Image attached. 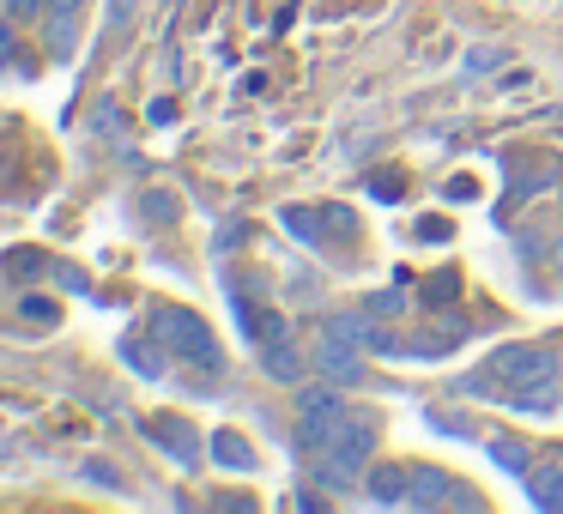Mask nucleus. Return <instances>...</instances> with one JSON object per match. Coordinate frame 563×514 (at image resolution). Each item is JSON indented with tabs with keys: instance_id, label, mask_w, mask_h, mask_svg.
Listing matches in <instances>:
<instances>
[{
	"instance_id": "nucleus-22",
	"label": "nucleus",
	"mask_w": 563,
	"mask_h": 514,
	"mask_svg": "<svg viewBox=\"0 0 563 514\" xmlns=\"http://www.w3.org/2000/svg\"><path fill=\"white\" fill-rule=\"evenodd\" d=\"M7 13H13V19H37L43 0H7Z\"/></svg>"
},
{
	"instance_id": "nucleus-9",
	"label": "nucleus",
	"mask_w": 563,
	"mask_h": 514,
	"mask_svg": "<svg viewBox=\"0 0 563 514\" xmlns=\"http://www.w3.org/2000/svg\"><path fill=\"white\" fill-rule=\"evenodd\" d=\"M79 7H86V0H49V55H62V62H67V49H74Z\"/></svg>"
},
{
	"instance_id": "nucleus-13",
	"label": "nucleus",
	"mask_w": 563,
	"mask_h": 514,
	"mask_svg": "<svg viewBox=\"0 0 563 514\" xmlns=\"http://www.w3.org/2000/svg\"><path fill=\"white\" fill-rule=\"evenodd\" d=\"M328 333H333V339H345V345H357V351H369V339H376V327H369L364 315H333Z\"/></svg>"
},
{
	"instance_id": "nucleus-17",
	"label": "nucleus",
	"mask_w": 563,
	"mask_h": 514,
	"mask_svg": "<svg viewBox=\"0 0 563 514\" xmlns=\"http://www.w3.org/2000/svg\"><path fill=\"white\" fill-rule=\"evenodd\" d=\"M285 224H291L303 243H321V224H328V212H303V206H291L285 212Z\"/></svg>"
},
{
	"instance_id": "nucleus-10",
	"label": "nucleus",
	"mask_w": 563,
	"mask_h": 514,
	"mask_svg": "<svg viewBox=\"0 0 563 514\" xmlns=\"http://www.w3.org/2000/svg\"><path fill=\"white\" fill-rule=\"evenodd\" d=\"M212 460L231 466V472H255V448L236 429H212Z\"/></svg>"
},
{
	"instance_id": "nucleus-2",
	"label": "nucleus",
	"mask_w": 563,
	"mask_h": 514,
	"mask_svg": "<svg viewBox=\"0 0 563 514\" xmlns=\"http://www.w3.org/2000/svg\"><path fill=\"white\" fill-rule=\"evenodd\" d=\"M152 333H158L164 351L183 357L188 369H200V376H219L224 369L219 339H212V327L195 315V309H158V315H152Z\"/></svg>"
},
{
	"instance_id": "nucleus-3",
	"label": "nucleus",
	"mask_w": 563,
	"mask_h": 514,
	"mask_svg": "<svg viewBox=\"0 0 563 514\" xmlns=\"http://www.w3.org/2000/svg\"><path fill=\"white\" fill-rule=\"evenodd\" d=\"M345 424H352V412H345L340 393H328V388H303V393H297V442H303L309 454L333 448V436H340Z\"/></svg>"
},
{
	"instance_id": "nucleus-14",
	"label": "nucleus",
	"mask_w": 563,
	"mask_h": 514,
	"mask_svg": "<svg viewBox=\"0 0 563 514\" xmlns=\"http://www.w3.org/2000/svg\"><path fill=\"white\" fill-rule=\"evenodd\" d=\"M236 309H243V327L255 333V345H273V339H285V321H279V315H267V309L255 315V309H249L243 297H236Z\"/></svg>"
},
{
	"instance_id": "nucleus-24",
	"label": "nucleus",
	"mask_w": 563,
	"mask_h": 514,
	"mask_svg": "<svg viewBox=\"0 0 563 514\" xmlns=\"http://www.w3.org/2000/svg\"><path fill=\"white\" fill-rule=\"evenodd\" d=\"M418 236H424V243H442V236H449V224H442V219H424V224H418Z\"/></svg>"
},
{
	"instance_id": "nucleus-18",
	"label": "nucleus",
	"mask_w": 563,
	"mask_h": 514,
	"mask_svg": "<svg viewBox=\"0 0 563 514\" xmlns=\"http://www.w3.org/2000/svg\"><path fill=\"white\" fill-rule=\"evenodd\" d=\"M0 267H7V279H37V272H43V255H31V248H19V255H7Z\"/></svg>"
},
{
	"instance_id": "nucleus-15",
	"label": "nucleus",
	"mask_w": 563,
	"mask_h": 514,
	"mask_svg": "<svg viewBox=\"0 0 563 514\" xmlns=\"http://www.w3.org/2000/svg\"><path fill=\"white\" fill-rule=\"evenodd\" d=\"M490 460H497L503 466V472H509V478H527V472H533V460H527V454H521V442H490Z\"/></svg>"
},
{
	"instance_id": "nucleus-6",
	"label": "nucleus",
	"mask_w": 563,
	"mask_h": 514,
	"mask_svg": "<svg viewBox=\"0 0 563 514\" xmlns=\"http://www.w3.org/2000/svg\"><path fill=\"white\" fill-rule=\"evenodd\" d=\"M442 502H454V478L437 472V466H418L412 472V509H442Z\"/></svg>"
},
{
	"instance_id": "nucleus-16",
	"label": "nucleus",
	"mask_w": 563,
	"mask_h": 514,
	"mask_svg": "<svg viewBox=\"0 0 563 514\" xmlns=\"http://www.w3.org/2000/svg\"><path fill=\"white\" fill-rule=\"evenodd\" d=\"M364 188H369L376 200H400V194H406V170H394V164H388V170H376Z\"/></svg>"
},
{
	"instance_id": "nucleus-20",
	"label": "nucleus",
	"mask_w": 563,
	"mask_h": 514,
	"mask_svg": "<svg viewBox=\"0 0 563 514\" xmlns=\"http://www.w3.org/2000/svg\"><path fill=\"white\" fill-rule=\"evenodd\" d=\"M454 297H461V279H454V272H437L430 291H424V303H454Z\"/></svg>"
},
{
	"instance_id": "nucleus-1",
	"label": "nucleus",
	"mask_w": 563,
	"mask_h": 514,
	"mask_svg": "<svg viewBox=\"0 0 563 514\" xmlns=\"http://www.w3.org/2000/svg\"><path fill=\"white\" fill-rule=\"evenodd\" d=\"M558 351L551 345H497L490 351V376L503 381V400L515 412H551V388H558Z\"/></svg>"
},
{
	"instance_id": "nucleus-8",
	"label": "nucleus",
	"mask_w": 563,
	"mask_h": 514,
	"mask_svg": "<svg viewBox=\"0 0 563 514\" xmlns=\"http://www.w3.org/2000/svg\"><path fill=\"white\" fill-rule=\"evenodd\" d=\"M369 448H376V436H369V424H345L340 436H333V448H321V454H333L340 466H352V472H357V466L369 460Z\"/></svg>"
},
{
	"instance_id": "nucleus-12",
	"label": "nucleus",
	"mask_w": 563,
	"mask_h": 514,
	"mask_svg": "<svg viewBox=\"0 0 563 514\" xmlns=\"http://www.w3.org/2000/svg\"><path fill=\"white\" fill-rule=\"evenodd\" d=\"M369 496L376 502H412V472H400V466H376V472H369Z\"/></svg>"
},
{
	"instance_id": "nucleus-7",
	"label": "nucleus",
	"mask_w": 563,
	"mask_h": 514,
	"mask_svg": "<svg viewBox=\"0 0 563 514\" xmlns=\"http://www.w3.org/2000/svg\"><path fill=\"white\" fill-rule=\"evenodd\" d=\"M527 496L539 502V509H558L563 514V460H545L527 472Z\"/></svg>"
},
{
	"instance_id": "nucleus-19",
	"label": "nucleus",
	"mask_w": 563,
	"mask_h": 514,
	"mask_svg": "<svg viewBox=\"0 0 563 514\" xmlns=\"http://www.w3.org/2000/svg\"><path fill=\"white\" fill-rule=\"evenodd\" d=\"M400 309H406V291H376V297H369V303H364V315L388 321V315H400Z\"/></svg>"
},
{
	"instance_id": "nucleus-21",
	"label": "nucleus",
	"mask_w": 563,
	"mask_h": 514,
	"mask_svg": "<svg viewBox=\"0 0 563 514\" xmlns=\"http://www.w3.org/2000/svg\"><path fill=\"white\" fill-rule=\"evenodd\" d=\"M122 357H128V364L140 369V376H158V364H152V351H146V345H140V339H122Z\"/></svg>"
},
{
	"instance_id": "nucleus-26",
	"label": "nucleus",
	"mask_w": 563,
	"mask_h": 514,
	"mask_svg": "<svg viewBox=\"0 0 563 514\" xmlns=\"http://www.w3.org/2000/svg\"><path fill=\"white\" fill-rule=\"evenodd\" d=\"M86 478H91V484H115V472H110L103 460H91V466H86Z\"/></svg>"
},
{
	"instance_id": "nucleus-4",
	"label": "nucleus",
	"mask_w": 563,
	"mask_h": 514,
	"mask_svg": "<svg viewBox=\"0 0 563 514\" xmlns=\"http://www.w3.org/2000/svg\"><path fill=\"white\" fill-rule=\"evenodd\" d=\"M316 364L328 369L333 381H340V388H357V381H364V357H357V345H345V339H321V351H316Z\"/></svg>"
},
{
	"instance_id": "nucleus-23",
	"label": "nucleus",
	"mask_w": 563,
	"mask_h": 514,
	"mask_svg": "<svg viewBox=\"0 0 563 514\" xmlns=\"http://www.w3.org/2000/svg\"><path fill=\"white\" fill-rule=\"evenodd\" d=\"M55 279H62L67 291H86V272H79V267H55Z\"/></svg>"
},
{
	"instance_id": "nucleus-11",
	"label": "nucleus",
	"mask_w": 563,
	"mask_h": 514,
	"mask_svg": "<svg viewBox=\"0 0 563 514\" xmlns=\"http://www.w3.org/2000/svg\"><path fill=\"white\" fill-rule=\"evenodd\" d=\"M261 369H267L273 381H297L303 376V357H297L291 339H273V345H261Z\"/></svg>"
},
{
	"instance_id": "nucleus-25",
	"label": "nucleus",
	"mask_w": 563,
	"mask_h": 514,
	"mask_svg": "<svg viewBox=\"0 0 563 514\" xmlns=\"http://www.w3.org/2000/svg\"><path fill=\"white\" fill-rule=\"evenodd\" d=\"M0 67H13V25H0Z\"/></svg>"
},
{
	"instance_id": "nucleus-5",
	"label": "nucleus",
	"mask_w": 563,
	"mask_h": 514,
	"mask_svg": "<svg viewBox=\"0 0 563 514\" xmlns=\"http://www.w3.org/2000/svg\"><path fill=\"white\" fill-rule=\"evenodd\" d=\"M188 436H195V429H188L183 417H158V424H152V442H158V448H170L176 466H195V460H200V448H195Z\"/></svg>"
}]
</instances>
